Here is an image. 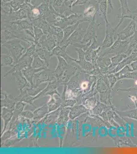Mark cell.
I'll return each mask as SVG.
<instances>
[{
	"mask_svg": "<svg viewBox=\"0 0 137 154\" xmlns=\"http://www.w3.org/2000/svg\"><path fill=\"white\" fill-rule=\"evenodd\" d=\"M49 64L46 63L44 60L40 58L38 56L35 55L33 59V62L32 64V67L33 68H46L48 67Z\"/></svg>",
	"mask_w": 137,
	"mask_h": 154,
	"instance_id": "15",
	"label": "cell"
},
{
	"mask_svg": "<svg viewBox=\"0 0 137 154\" xmlns=\"http://www.w3.org/2000/svg\"><path fill=\"white\" fill-rule=\"evenodd\" d=\"M14 103L15 102L13 101V100L8 99L6 97L5 100H2L1 101V104H2V106H5L8 109H11L12 107L14 106Z\"/></svg>",
	"mask_w": 137,
	"mask_h": 154,
	"instance_id": "20",
	"label": "cell"
},
{
	"mask_svg": "<svg viewBox=\"0 0 137 154\" xmlns=\"http://www.w3.org/2000/svg\"><path fill=\"white\" fill-rule=\"evenodd\" d=\"M86 110L87 109L82 106L74 107L73 109H72L71 112H70V116L72 119H74V118L76 117L77 116L79 115L80 114L85 112Z\"/></svg>",
	"mask_w": 137,
	"mask_h": 154,
	"instance_id": "17",
	"label": "cell"
},
{
	"mask_svg": "<svg viewBox=\"0 0 137 154\" xmlns=\"http://www.w3.org/2000/svg\"><path fill=\"white\" fill-rule=\"evenodd\" d=\"M121 3V6L122 10H124V8L127 9V11H129V7L127 4V0H119Z\"/></svg>",
	"mask_w": 137,
	"mask_h": 154,
	"instance_id": "25",
	"label": "cell"
},
{
	"mask_svg": "<svg viewBox=\"0 0 137 154\" xmlns=\"http://www.w3.org/2000/svg\"><path fill=\"white\" fill-rule=\"evenodd\" d=\"M96 12L97 11H96L95 8L94 6H89L85 8V11L83 13V16L84 17L92 18Z\"/></svg>",
	"mask_w": 137,
	"mask_h": 154,
	"instance_id": "19",
	"label": "cell"
},
{
	"mask_svg": "<svg viewBox=\"0 0 137 154\" xmlns=\"http://www.w3.org/2000/svg\"><path fill=\"white\" fill-rule=\"evenodd\" d=\"M86 30L87 29L85 30L82 27L79 26L75 30V31L72 34L69 38H68L67 44H69L70 45L76 43L82 44Z\"/></svg>",
	"mask_w": 137,
	"mask_h": 154,
	"instance_id": "4",
	"label": "cell"
},
{
	"mask_svg": "<svg viewBox=\"0 0 137 154\" xmlns=\"http://www.w3.org/2000/svg\"><path fill=\"white\" fill-rule=\"evenodd\" d=\"M91 1V0H76V2L73 3V6L83 5H85L87 3L90 2Z\"/></svg>",
	"mask_w": 137,
	"mask_h": 154,
	"instance_id": "24",
	"label": "cell"
},
{
	"mask_svg": "<svg viewBox=\"0 0 137 154\" xmlns=\"http://www.w3.org/2000/svg\"><path fill=\"white\" fill-rule=\"evenodd\" d=\"M34 42L35 44H36L40 41L42 36L44 35V33L40 28L34 26Z\"/></svg>",
	"mask_w": 137,
	"mask_h": 154,
	"instance_id": "18",
	"label": "cell"
},
{
	"mask_svg": "<svg viewBox=\"0 0 137 154\" xmlns=\"http://www.w3.org/2000/svg\"><path fill=\"white\" fill-rule=\"evenodd\" d=\"M12 115H13V112L12 110L5 109V108L3 109L2 112V118L3 119L4 122V126L3 132H4L5 130L8 123L12 118Z\"/></svg>",
	"mask_w": 137,
	"mask_h": 154,
	"instance_id": "16",
	"label": "cell"
},
{
	"mask_svg": "<svg viewBox=\"0 0 137 154\" xmlns=\"http://www.w3.org/2000/svg\"><path fill=\"white\" fill-rule=\"evenodd\" d=\"M96 14L97 12L92 18L91 21L90 22V24L89 26L88 27L85 36L83 37L82 42V44H87L90 41L92 40L97 38L96 29L98 28L99 24L96 21Z\"/></svg>",
	"mask_w": 137,
	"mask_h": 154,
	"instance_id": "2",
	"label": "cell"
},
{
	"mask_svg": "<svg viewBox=\"0 0 137 154\" xmlns=\"http://www.w3.org/2000/svg\"><path fill=\"white\" fill-rule=\"evenodd\" d=\"M40 89L38 87L34 86L31 85V87L27 89V92L28 93V95L30 96H34L37 95L40 91Z\"/></svg>",
	"mask_w": 137,
	"mask_h": 154,
	"instance_id": "21",
	"label": "cell"
},
{
	"mask_svg": "<svg viewBox=\"0 0 137 154\" xmlns=\"http://www.w3.org/2000/svg\"><path fill=\"white\" fill-rule=\"evenodd\" d=\"M14 77L16 78V81L17 82V85L19 86L20 91L22 92L23 88L27 85V79L25 77L24 75H23L22 72L21 71H17V72H14Z\"/></svg>",
	"mask_w": 137,
	"mask_h": 154,
	"instance_id": "12",
	"label": "cell"
},
{
	"mask_svg": "<svg viewBox=\"0 0 137 154\" xmlns=\"http://www.w3.org/2000/svg\"><path fill=\"white\" fill-rule=\"evenodd\" d=\"M83 18H84L83 16L79 13L74 12L72 14L66 17V18H64L63 20V22L61 23V24L64 25V28H65L66 27L68 26L69 25L74 24L77 22H78V21L83 19Z\"/></svg>",
	"mask_w": 137,
	"mask_h": 154,
	"instance_id": "7",
	"label": "cell"
},
{
	"mask_svg": "<svg viewBox=\"0 0 137 154\" xmlns=\"http://www.w3.org/2000/svg\"><path fill=\"white\" fill-rule=\"evenodd\" d=\"M107 1H103L99 3V9L98 11H97V12H98L99 16H102L104 17V19L105 20L106 23V31H108V25L109 23L108 21L106 14H107Z\"/></svg>",
	"mask_w": 137,
	"mask_h": 154,
	"instance_id": "14",
	"label": "cell"
},
{
	"mask_svg": "<svg viewBox=\"0 0 137 154\" xmlns=\"http://www.w3.org/2000/svg\"><path fill=\"white\" fill-rule=\"evenodd\" d=\"M16 62L13 57L9 52L1 54V65L2 66H14L16 65Z\"/></svg>",
	"mask_w": 137,
	"mask_h": 154,
	"instance_id": "10",
	"label": "cell"
},
{
	"mask_svg": "<svg viewBox=\"0 0 137 154\" xmlns=\"http://www.w3.org/2000/svg\"><path fill=\"white\" fill-rule=\"evenodd\" d=\"M2 46L7 48L9 52L12 54L16 64L23 56V51H24V48L21 43V40L17 38L12 40L6 42Z\"/></svg>",
	"mask_w": 137,
	"mask_h": 154,
	"instance_id": "1",
	"label": "cell"
},
{
	"mask_svg": "<svg viewBox=\"0 0 137 154\" xmlns=\"http://www.w3.org/2000/svg\"><path fill=\"white\" fill-rule=\"evenodd\" d=\"M16 32L12 30L11 29V27H6L4 29H2L1 30V44H2V45H3L4 43H5L6 42L16 39V38L25 41L29 44H32L34 43L33 41H29L23 38L18 37L16 35Z\"/></svg>",
	"mask_w": 137,
	"mask_h": 154,
	"instance_id": "3",
	"label": "cell"
},
{
	"mask_svg": "<svg viewBox=\"0 0 137 154\" xmlns=\"http://www.w3.org/2000/svg\"><path fill=\"white\" fill-rule=\"evenodd\" d=\"M35 55L38 56L42 60H44L46 63L48 64V61L51 57V51H48L44 48H37ZM34 55V56H35Z\"/></svg>",
	"mask_w": 137,
	"mask_h": 154,
	"instance_id": "13",
	"label": "cell"
},
{
	"mask_svg": "<svg viewBox=\"0 0 137 154\" xmlns=\"http://www.w3.org/2000/svg\"><path fill=\"white\" fill-rule=\"evenodd\" d=\"M69 45V44H65L63 46H60L59 45H57L51 51V56H56L57 57H61L68 62H69L70 60L72 61V58L67 54L66 51V49Z\"/></svg>",
	"mask_w": 137,
	"mask_h": 154,
	"instance_id": "6",
	"label": "cell"
},
{
	"mask_svg": "<svg viewBox=\"0 0 137 154\" xmlns=\"http://www.w3.org/2000/svg\"><path fill=\"white\" fill-rule=\"evenodd\" d=\"M25 105H26V104L23 103L22 102H19L16 105V110H15V111H16V112H22Z\"/></svg>",
	"mask_w": 137,
	"mask_h": 154,
	"instance_id": "23",
	"label": "cell"
},
{
	"mask_svg": "<svg viewBox=\"0 0 137 154\" xmlns=\"http://www.w3.org/2000/svg\"><path fill=\"white\" fill-rule=\"evenodd\" d=\"M22 115L25 117L28 118H32L33 117V114L29 111L24 112L22 113Z\"/></svg>",
	"mask_w": 137,
	"mask_h": 154,
	"instance_id": "26",
	"label": "cell"
},
{
	"mask_svg": "<svg viewBox=\"0 0 137 154\" xmlns=\"http://www.w3.org/2000/svg\"><path fill=\"white\" fill-rule=\"evenodd\" d=\"M45 68H33L32 67H27L26 68H24L22 69V73L23 75H24L26 78L27 80L31 84V85H33V83H32V79L35 74H36L37 72H40L41 70H45Z\"/></svg>",
	"mask_w": 137,
	"mask_h": 154,
	"instance_id": "8",
	"label": "cell"
},
{
	"mask_svg": "<svg viewBox=\"0 0 137 154\" xmlns=\"http://www.w3.org/2000/svg\"><path fill=\"white\" fill-rule=\"evenodd\" d=\"M76 51L78 53L79 60H76L72 59V60L78 63L79 65L81 66L85 70H91L92 68L91 63H90L89 61H87L85 59V51L82 48H76Z\"/></svg>",
	"mask_w": 137,
	"mask_h": 154,
	"instance_id": "5",
	"label": "cell"
},
{
	"mask_svg": "<svg viewBox=\"0 0 137 154\" xmlns=\"http://www.w3.org/2000/svg\"><path fill=\"white\" fill-rule=\"evenodd\" d=\"M112 38L111 35L108 34V32H106V38H105L104 42L103 43V46H105V47L109 46L112 43Z\"/></svg>",
	"mask_w": 137,
	"mask_h": 154,
	"instance_id": "22",
	"label": "cell"
},
{
	"mask_svg": "<svg viewBox=\"0 0 137 154\" xmlns=\"http://www.w3.org/2000/svg\"><path fill=\"white\" fill-rule=\"evenodd\" d=\"M48 70H43V72H41L39 73H37L35 75V78L37 81H38L40 83L43 82H47V81H51L54 80V75L53 73H48Z\"/></svg>",
	"mask_w": 137,
	"mask_h": 154,
	"instance_id": "11",
	"label": "cell"
},
{
	"mask_svg": "<svg viewBox=\"0 0 137 154\" xmlns=\"http://www.w3.org/2000/svg\"><path fill=\"white\" fill-rule=\"evenodd\" d=\"M58 64L57 67L54 72H53V75L56 78H59L61 75H63L64 70H66L67 67V63L66 60L61 57L58 56Z\"/></svg>",
	"mask_w": 137,
	"mask_h": 154,
	"instance_id": "9",
	"label": "cell"
}]
</instances>
